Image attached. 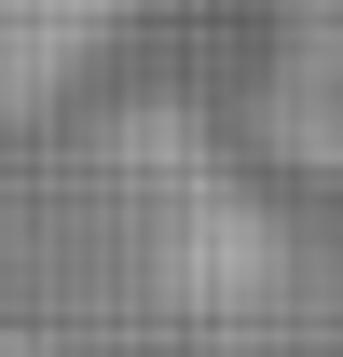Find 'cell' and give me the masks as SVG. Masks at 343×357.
<instances>
[{
  "label": "cell",
  "instance_id": "obj_1",
  "mask_svg": "<svg viewBox=\"0 0 343 357\" xmlns=\"http://www.w3.org/2000/svg\"><path fill=\"white\" fill-rule=\"evenodd\" d=\"M234 151L289 206H343V0H234Z\"/></svg>",
  "mask_w": 343,
  "mask_h": 357
},
{
  "label": "cell",
  "instance_id": "obj_2",
  "mask_svg": "<svg viewBox=\"0 0 343 357\" xmlns=\"http://www.w3.org/2000/svg\"><path fill=\"white\" fill-rule=\"evenodd\" d=\"M165 0H0V137L83 110Z\"/></svg>",
  "mask_w": 343,
  "mask_h": 357
}]
</instances>
